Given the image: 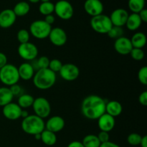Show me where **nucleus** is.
Listing matches in <instances>:
<instances>
[{
	"mask_svg": "<svg viewBox=\"0 0 147 147\" xmlns=\"http://www.w3.org/2000/svg\"><path fill=\"white\" fill-rule=\"evenodd\" d=\"M139 102L144 106H147V91H144L139 95Z\"/></svg>",
	"mask_w": 147,
	"mask_h": 147,
	"instance_id": "nucleus-39",
	"label": "nucleus"
},
{
	"mask_svg": "<svg viewBox=\"0 0 147 147\" xmlns=\"http://www.w3.org/2000/svg\"><path fill=\"white\" fill-rule=\"evenodd\" d=\"M130 55L132 58L136 61H140L144 58L145 53L142 49L133 48L130 53Z\"/></svg>",
	"mask_w": 147,
	"mask_h": 147,
	"instance_id": "nucleus-33",
	"label": "nucleus"
},
{
	"mask_svg": "<svg viewBox=\"0 0 147 147\" xmlns=\"http://www.w3.org/2000/svg\"><path fill=\"white\" fill-rule=\"evenodd\" d=\"M42 2H47V1H50V0H40Z\"/></svg>",
	"mask_w": 147,
	"mask_h": 147,
	"instance_id": "nucleus-49",
	"label": "nucleus"
},
{
	"mask_svg": "<svg viewBox=\"0 0 147 147\" xmlns=\"http://www.w3.org/2000/svg\"><path fill=\"white\" fill-rule=\"evenodd\" d=\"M28 116H29L28 111H27L26 109H22L21 112V118H22V119H25V118L27 117Z\"/></svg>",
	"mask_w": 147,
	"mask_h": 147,
	"instance_id": "nucleus-46",
	"label": "nucleus"
},
{
	"mask_svg": "<svg viewBox=\"0 0 147 147\" xmlns=\"http://www.w3.org/2000/svg\"><path fill=\"white\" fill-rule=\"evenodd\" d=\"M41 139L40 141H42L44 144L47 145V146H53L57 142V136L56 134L53 133V132L50 131L45 129L41 134Z\"/></svg>",
	"mask_w": 147,
	"mask_h": 147,
	"instance_id": "nucleus-24",
	"label": "nucleus"
},
{
	"mask_svg": "<svg viewBox=\"0 0 147 147\" xmlns=\"http://www.w3.org/2000/svg\"><path fill=\"white\" fill-rule=\"evenodd\" d=\"M32 106L34 112V115L42 119L48 117L51 113V106L50 102L44 97L34 98Z\"/></svg>",
	"mask_w": 147,
	"mask_h": 147,
	"instance_id": "nucleus-7",
	"label": "nucleus"
},
{
	"mask_svg": "<svg viewBox=\"0 0 147 147\" xmlns=\"http://www.w3.org/2000/svg\"><path fill=\"white\" fill-rule=\"evenodd\" d=\"M17 52L21 58L27 61H32L37 59L38 55V48L34 44L28 42L20 44L19 45Z\"/></svg>",
	"mask_w": 147,
	"mask_h": 147,
	"instance_id": "nucleus-9",
	"label": "nucleus"
},
{
	"mask_svg": "<svg viewBox=\"0 0 147 147\" xmlns=\"http://www.w3.org/2000/svg\"><path fill=\"white\" fill-rule=\"evenodd\" d=\"M129 14V12L126 9L119 8L112 11L109 18L113 26L123 27L126 24Z\"/></svg>",
	"mask_w": 147,
	"mask_h": 147,
	"instance_id": "nucleus-12",
	"label": "nucleus"
},
{
	"mask_svg": "<svg viewBox=\"0 0 147 147\" xmlns=\"http://www.w3.org/2000/svg\"><path fill=\"white\" fill-rule=\"evenodd\" d=\"M138 79L139 81L144 86L147 85V67L143 66L139 69L138 72Z\"/></svg>",
	"mask_w": 147,
	"mask_h": 147,
	"instance_id": "nucleus-35",
	"label": "nucleus"
},
{
	"mask_svg": "<svg viewBox=\"0 0 147 147\" xmlns=\"http://www.w3.org/2000/svg\"><path fill=\"white\" fill-rule=\"evenodd\" d=\"M12 10L17 17H24L30 11V6L27 1H20L15 4Z\"/></svg>",
	"mask_w": 147,
	"mask_h": 147,
	"instance_id": "nucleus-25",
	"label": "nucleus"
},
{
	"mask_svg": "<svg viewBox=\"0 0 147 147\" xmlns=\"http://www.w3.org/2000/svg\"><path fill=\"white\" fill-rule=\"evenodd\" d=\"M60 76L66 81H74L80 75V70L77 65L72 63L64 64L60 69Z\"/></svg>",
	"mask_w": 147,
	"mask_h": 147,
	"instance_id": "nucleus-10",
	"label": "nucleus"
},
{
	"mask_svg": "<svg viewBox=\"0 0 147 147\" xmlns=\"http://www.w3.org/2000/svg\"><path fill=\"white\" fill-rule=\"evenodd\" d=\"M52 26L47 24L44 20H35L30 26V34L35 38L43 40L48 37Z\"/></svg>",
	"mask_w": 147,
	"mask_h": 147,
	"instance_id": "nucleus-6",
	"label": "nucleus"
},
{
	"mask_svg": "<svg viewBox=\"0 0 147 147\" xmlns=\"http://www.w3.org/2000/svg\"><path fill=\"white\" fill-rule=\"evenodd\" d=\"M84 9L88 15L92 17L103 14V3L100 0H86L84 3Z\"/></svg>",
	"mask_w": 147,
	"mask_h": 147,
	"instance_id": "nucleus-14",
	"label": "nucleus"
},
{
	"mask_svg": "<svg viewBox=\"0 0 147 147\" xmlns=\"http://www.w3.org/2000/svg\"><path fill=\"white\" fill-rule=\"evenodd\" d=\"M65 124V122L61 116H52L45 123V129L55 134L58 133L64 129Z\"/></svg>",
	"mask_w": 147,
	"mask_h": 147,
	"instance_id": "nucleus-17",
	"label": "nucleus"
},
{
	"mask_svg": "<svg viewBox=\"0 0 147 147\" xmlns=\"http://www.w3.org/2000/svg\"><path fill=\"white\" fill-rule=\"evenodd\" d=\"M50 59L47 56H42L37 60V64L38 69H45L48 68L50 64Z\"/></svg>",
	"mask_w": 147,
	"mask_h": 147,
	"instance_id": "nucleus-36",
	"label": "nucleus"
},
{
	"mask_svg": "<svg viewBox=\"0 0 147 147\" xmlns=\"http://www.w3.org/2000/svg\"><path fill=\"white\" fill-rule=\"evenodd\" d=\"M99 147H121L119 145H118L117 144L114 143V142H111L110 141L106 142V143H103L100 144V146Z\"/></svg>",
	"mask_w": 147,
	"mask_h": 147,
	"instance_id": "nucleus-43",
	"label": "nucleus"
},
{
	"mask_svg": "<svg viewBox=\"0 0 147 147\" xmlns=\"http://www.w3.org/2000/svg\"><path fill=\"white\" fill-rule=\"evenodd\" d=\"M97 136L101 144L109 142V139H110V137H109V134L106 131H100Z\"/></svg>",
	"mask_w": 147,
	"mask_h": 147,
	"instance_id": "nucleus-38",
	"label": "nucleus"
},
{
	"mask_svg": "<svg viewBox=\"0 0 147 147\" xmlns=\"http://www.w3.org/2000/svg\"><path fill=\"white\" fill-rule=\"evenodd\" d=\"M20 79L18 69L14 65L7 63L0 69V81L5 86L10 87L17 84Z\"/></svg>",
	"mask_w": 147,
	"mask_h": 147,
	"instance_id": "nucleus-4",
	"label": "nucleus"
},
{
	"mask_svg": "<svg viewBox=\"0 0 147 147\" xmlns=\"http://www.w3.org/2000/svg\"><path fill=\"white\" fill-rule=\"evenodd\" d=\"M22 109L17 103L11 102L3 107L2 113L6 119L11 121H16L21 118V112Z\"/></svg>",
	"mask_w": 147,
	"mask_h": 147,
	"instance_id": "nucleus-13",
	"label": "nucleus"
},
{
	"mask_svg": "<svg viewBox=\"0 0 147 147\" xmlns=\"http://www.w3.org/2000/svg\"><path fill=\"white\" fill-rule=\"evenodd\" d=\"M138 14H139V17H140L142 22H147V9L144 8V9H142V11H139Z\"/></svg>",
	"mask_w": 147,
	"mask_h": 147,
	"instance_id": "nucleus-41",
	"label": "nucleus"
},
{
	"mask_svg": "<svg viewBox=\"0 0 147 147\" xmlns=\"http://www.w3.org/2000/svg\"><path fill=\"white\" fill-rule=\"evenodd\" d=\"M114 49L119 54L126 55L130 54L133 49L131 40L126 37H121L116 39L114 42Z\"/></svg>",
	"mask_w": 147,
	"mask_h": 147,
	"instance_id": "nucleus-15",
	"label": "nucleus"
},
{
	"mask_svg": "<svg viewBox=\"0 0 147 147\" xmlns=\"http://www.w3.org/2000/svg\"><path fill=\"white\" fill-rule=\"evenodd\" d=\"M54 12L61 20H68L73 17L74 9L73 5L67 0H60L55 4Z\"/></svg>",
	"mask_w": 147,
	"mask_h": 147,
	"instance_id": "nucleus-8",
	"label": "nucleus"
},
{
	"mask_svg": "<svg viewBox=\"0 0 147 147\" xmlns=\"http://www.w3.org/2000/svg\"><path fill=\"white\" fill-rule=\"evenodd\" d=\"M28 1H30V2L32 3V4H37V3H38L40 0H28Z\"/></svg>",
	"mask_w": 147,
	"mask_h": 147,
	"instance_id": "nucleus-48",
	"label": "nucleus"
},
{
	"mask_svg": "<svg viewBox=\"0 0 147 147\" xmlns=\"http://www.w3.org/2000/svg\"><path fill=\"white\" fill-rule=\"evenodd\" d=\"M33 83L40 90H47L53 87L56 82V74L49 68L40 69L32 78Z\"/></svg>",
	"mask_w": 147,
	"mask_h": 147,
	"instance_id": "nucleus-2",
	"label": "nucleus"
},
{
	"mask_svg": "<svg viewBox=\"0 0 147 147\" xmlns=\"http://www.w3.org/2000/svg\"><path fill=\"white\" fill-rule=\"evenodd\" d=\"M55 10V4L51 1L42 2L39 7V11L42 15L47 16L49 14H53Z\"/></svg>",
	"mask_w": 147,
	"mask_h": 147,
	"instance_id": "nucleus-29",
	"label": "nucleus"
},
{
	"mask_svg": "<svg viewBox=\"0 0 147 147\" xmlns=\"http://www.w3.org/2000/svg\"><path fill=\"white\" fill-rule=\"evenodd\" d=\"M106 101L97 95H90L85 98L81 103V113L90 120H96L106 113Z\"/></svg>",
	"mask_w": 147,
	"mask_h": 147,
	"instance_id": "nucleus-1",
	"label": "nucleus"
},
{
	"mask_svg": "<svg viewBox=\"0 0 147 147\" xmlns=\"http://www.w3.org/2000/svg\"><path fill=\"white\" fill-rule=\"evenodd\" d=\"M131 40L133 48L142 49L146 44V36L144 32H136L132 36Z\"/></svg>",
	"mask_w": 147,
	"mask_h": 147,
	"instance_id": "nucleus-22",
	"label": "nucleus"
},
{
	"mask_svg": "<svg viewBox=\"0 0 147 147\" xmlns=\"http://www.w3.org/2000/svg\"><path fill=\"white\" fill-rule=\"evenodd\" d=\"M81 142L85 147H99L101 144L98 136L94 134L87 135Z\"/></svg>",
	"mask_w": 147,
	"mask_h": 147,
	"instance_id": "nucleus-27",
	"label": "nucleus"
},
{
	"mask_svg": "<svg viewBox=\"0 0 147 147\" xmlns=\"http://www.w3.org/2000/svg\"><path fill=\"white\" fill-rule=\"evenodd\" d=\"M63 65L62 62L58 59H53L50 61L48 68L53 72H54L55 73H59Z\"/></svg>",
	"mask_w": 147,
	"mask_h": 147,
	"instance_id": "nucleus-34",
	"label": "nucleus"
},
{
	"mask_svg": "<svg viewBox=\"0 0 147 147\" xmlns=\"http://www.w3.org/2000/svg\"><path fill=\"white\" fill-rule=\"evenodd\" d=\"M142 20L137 13H131L129 14L127 21L126 22V27L131 31H136L142 25Z\"/></svg>",
	"mask_w": 147,
	"mask_h": 147,
	"instance_id": "nucleus-21",
	"label": "nucleus"
},
{
	"mask_svg": "<svg viewBox=\"0 0 147 147\" xmlns=\"http://www.w3.org/2000/svg\"><path fill=\"white\" fill-rule=\"evenodd\" d=\"M44 21L48 24H50V25H52L55 21V18L54 15H53V14H49V15L45 16Z\"/></svg>",
	"mask_w": 147,
	"mask_h": 147,
	"instance_id": "nucleus-42",
	"label": "nucleus"
},
{
	"mask_svg": "<svg viewBox=\"0 0 147 147\" xmlns=\"http://www.w3.org/2000/svg\"><path fill=\"white\" fill-rule=\"evenodd\" d=\"M123 30L122 27H116V26H113L111 27L110 30L109 31V32L107 33V34L109 35V37L111 39H116L119 38L121 37H123Z\"/></svg>",
	"mask_w": 147,
	"mask_h": 147,
	"instance_id": "nucleus-31",
	"label": "nucleus"
},
{
	"mask_svg": "<svg viewBox=\"0 0 147 147\" xmlns=\"http://www.w3.org/2000/svg\"><path fill=\"white\" fill-rule=\"evenodd\" d=\"M21 126L24 133L34 136L41 134L45 129V123L44 119L36 115H29L25 119H23Z\"/></svg>",
	"mask_w": 147,
	"mask_h": 147,
	"instance_id": "nucleus-3",
	"label": "nucleus"
},
{
	"mask_svg": "<svg viewBox=\"0 0 147 147\" xmlns=\"http://www.w3.org/2000/svg\"><path fill=\"white\" fill-rule=\"evenodd\" d=\"M142 136L136 133H132L128 136L127 142L131 146H139L140 145Z\"/></svg>",
	"mask_w": 147,
	"mask_h": 147,
	"instance_id": "nucleus-32",
	"label": "nucleus"
},
{
	"mask_svg": "<svg viewBox=\"0 0 147 147\" xmlns=\"http://www.w3.org/2000/svg\"><path fill=\"white\" fill-rule=\"evenodd\" d=\"M140 146L142 147H147V136L145 135V136H142V141H141Z\"/></svg>",
	"mask_w": 147,
	"mask_h": 147,
	"instance_id": "nucleus-45",
	"label": "nucleus"
},
{
	"mask_svg": "<svg viewBox=\"0 0 147 147\" xmlns=\"http://www.w3.org/2000/svg\"><path fill=\"white\" fill-rule=\"evenodd\" d=\"M67 147H85L83 145L81 142H78V141H73V142H70Z\"/></svg>",
	"mask_w": 147,
	"mask_h": 147,
	"instance_id": "nucleus-44",
	"label": "nucleus"
},
{
	"mask_svg": "<svg viewBox=\"0 0 147 147\" xmlns=\"http://www.w3.org/2000/svg\"><path fill=\"white\" fill-rule=\"evenodd\" d=\"M123 111V107L120 102L117 100H111L106 102V113L113 117H117L120 116Z\"/></svg>",
	"mask_w": 147,
	"mask_h": 147,
	"instance_id": "nucleus-20",
	"label": "nucleus"
},
{
	"mask_svg": "<svg viewBox=\"0 0 147 147\" xmlns=\"http://www.w3.org/2000/svg\"><path fill=\"white\" fill-rule=\"evenodd\" d=\"M48 38L53 45L56 47H62L67 42V36L63 29L57 27L52 28Z\"/></svg>",
	"mask_w": 147,
	"mask_h": 147,
	"instance_id": "nucleus-11",
	"label": "nucleus"
},
{
	"mask_svg": "<svg viewBox=\"0 0 147 147\" xmlns=\"http://www.w3.org/2000/svg\"><path fill=\"white\" fill-rule=\"evenodd\" d=\"M34 138H35L36 140H40V139H41V135H40V134L34 135Z\"/></svg>",
	"mask_w": 147,
	"mask_h": 147,
	"instance_id": "nucleus-47",
	"label": "nucleus"
},
{
	"mask_svg": "<svg viewBox=\"0 0 147 147\" xmlns=\"http://www.w3.org/2000/svg\"><path fill=\"white\" fill-rule=\"evenodd\" d=\"M34 100V98L32 96L24 93V94H22L21 96H19L17 104L20 106L22 109H26L32 106Z\"/></svg>",
	"mask_w": 147,
	"mask_h": 147,
	"instance_id": "nucleus-26",
	"label": "nucleus"
},
{
	"mask_svg": "<svg viewBox=\"0 0 147 147\" xmlns=\"http://www.w3.org/2000/svg\"><path fill=\"white\" fill-rule=\"evenodd\" d=\"M18 69L20 78L23 80H30L32 79L35 71L30 63H24L20 65Z\"/></svg>",
	"mask_w": 147,
	"mask_h": 147,
	"instance_id": "nucleus-19",
	"label": "nucleus"
},
{
	"mask_svg": "<svg viewBox=\"0 0 147 147\" xmlns=\"http://www.w3.org/2000/svg\"><path fill=\"white\" fill-rule=\"evenodd\" d=\"M14 96L10 90L9 87L0 88V106L4 107L12 102Z\"/></svg>",
	"mask_w": 147,
	"mask_h": 147,
	"instance_id": "nucleus-23",
	"label": "nucleus"
},
{
	"mask_svg": "<svg viewBox=\"0 0 147 147\" xmlns=\"http://www.w3.org/2000/svg\"><path fill=\"white\" fill-rule=\"evenodd\" d=\"M9 89L10 90H11V93L13 94V96H21L22 93V87L20 86H19L18 84H14L13 85V86H11L9 87Z\"/></svg>",
	"mask_w": 147,
	"mask_h": 147,
	"instance_id": "nucleus-37",
	"label": "nucleus"
},
{
	"mask_svg": "<svg viewBox=\"0 0 147 147\" xmlns=\"http://www.w3.org/2000/svg\"><path fill=\"white\" fill-rule=\"evenodd\" d=\"M97 120L98 126L100 131H106L109 133V131H111L115 127V124H116L115 118L108 113H105Z\"/></svg>",
	"mask_w": 147,
	"mask_h": 147,
	"instance_id": "nucleus-18",
	"label": "nucleus"
},
{
	"mask_svg": "<svg viewBox=\"0 0 147 147\" xmlns=\"http://www.w3.org/2000/svg\"><path fill=\"white\" fill-rule=\"evenodd\" d=\"M146 0H129L128 7L132 13H139L144 9Z\"/></svg>",
	"mask_w": 147,
	"mask_h": 147,
	"instance_id": "nucleus-28",
	"label": "nucleus"
},
{
	"mask_svg": "<svg viewBox=\"0 0 147 147\" xmlns=\"http://www.w3.org/2000/svg\"><path fill=\"white\" fill-rule=\"evenodd\" d=\"M17 40L20 44H24V43L28 42L30 41V32L27 31L25 29H22L20 30L17 34Z\"/></svg>",
	"mask_w": 147,
	"mask_h": 147,
	"instance_id": "nucleus-30",
	"label": "nucleus"
},
{
	"mask_svg": "<svg viewBox=\"0 0 147 147\" xmlns=\"http://www.w3.org/2000/svg\"><path fill=\"white\" fill-rule=\"evenodd\" d=\"M90 24L92 29L99 34H107L113 27L109 16L103 14L92 17Z\"/></svg>",
	"mask_w": 147,
	"mask_h": 147,
	"instance_id": "nucleus-5",
	"label": "nucleus"
},
{
	"mask_svg": "<svg viewBox=\"0 0 147 147\" xmlns=\"http://www.w3.org/2000/svg\"><path fill=\"white\" fill-rule=\"evenodd\" d=\"M7 64V57L5 54L0 52V69Z\"/></svg>",
	"mask_w": 147,
	"mask_h": 147,
	"instance_id": "nucleus-40",
	"label": "nucleus"
},
{
	"mask_svg": "<svg viewBox=\"0 0 147 147\" xmlns=\"http://www.w3.org/2000/svg\"><path fill=\"white\" fill-rule=\"evenodd\" d=\"M17 16L12 9H6L0 12V27L7 29L11 27L15 23Z\"/></svg>",
	"mask_w": 147,
	"mask_h": 147,
	"instance_id": "nucleus-16",
	"label": "nucleus"
}]
</instances>
